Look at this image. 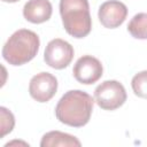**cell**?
Wrapping results in <instances>:
<instances>
[{
  "instance_id": "cell-1",
  "label": "cell",
  "mask_w": 147,
  "mask_h": 147,
  "mask_svg": "<svg viewBox=\"0 0 147 147\" xmlns=\"http://www.w3.org/2000/svg\"><path fill=\"white\" fill-rule=\"evenodd\" d=\"M93 98L80 90L65 92L55 107L56 118L69 126L82 127L86 125L93 111Z\"/></svg>"
},
{
  "instance_id": "cell-2",
  "label": "cell",
  "mask_w": 147,
  "mask_h": 147,
  "mask_svg": "<svg viewBox=\"0 0 147 147\" xmlns=\"http://www.w3.org/2000/svg\"><path fill=\"white\" fill-rule=\"evenodd\" d=\"M39 37L28 29L15 31L2 47V57L11 65H22L30 62L38 53Z\"/></svg>"
},
{
  "instance_id": "cell-3",
  "label": "cell",
  "mask_w": 147,
  "mask_h": 147,
  "mask_svg": "<svg viewBox=\"0 0 147 147\" xmlns=\"http://www.w3.org/2000/svg\"><path fill=\"white\" fill-rule=\"evenodd\" d=\"M62 24L74 38L86 37L92 29V18L87 0H60Z\"/></svg>"
},
{
  "instance_id": "cell-4",
  "label": "cell",
  "mask_w": 147,
  "mask_h": 147,
  "mask_svg": "<svg viewBox=\"0 0 147 147\" xmlns=\"http://www.w3.org/2000/svg\"><path fill=\"white\" fill-rule=\"evenodd\" d=\"M126 91L117 80H105L94 90L96 105L105 110H115L126 101Z\"/></svg>"
},
{
  "instance_id": "cell-5",
  "label": "cell",
  "mask_w": 147,
  "mask_h": 147,
  "mask_svg": "<svg viewBox=\"0 0 147 147\" xmlns=\"http://www.w3.org/2000/svg\"><path fill=\"white\" fill-rule=\"evenodd\" d=\"M74 47L68 41L61 38H55L47 44L44 53V60L51 68L60 70L70 64L74 59Z\"/></svg>"
},
{
  "instance_id": "cell-6",
  "label": "cell",
  "mask_w": 147,
  "mask_h": 147,
  "mask_svg": "<svg viewBox=\"0 0 147 147\" xmlns=\"http://www.w3.org/2000/svg\"><path fill=\"white\" fill-rule=\"evenodd\" d=\"M103 72L101 62L92 55H83L79 57L72 69L74 77L77 82L85 85H91L98 82Z\"/></svg>"
},
{
  "instance_id": "cell-7",
  "label": "cell",
  "mask_w": 147,
  "mask_h": 147,
  "mask_svg": "<svg viewBox=\"0 0 147 147\" xmlns=\"http://www.w3.org/2000/svg\"><path fill=\"white\" fill-rule=\"evenodd\" d=\"M57 91V79L49 72L34 75L29 84V93L38 102L49 101Z\"/></svg>"
},
{
  "instance_id": "cell-8",
  "label": "cell",
  "mask_w": 147,
  "mask_h": 147,
  "mask_svg": "<svg viewBox=\"0 0 147 147\" xmlns=\"http://www.w3.org/2000/svg\"><path fill=\"white\" fill-rule=\"evenodd\" d=\"M98 16L105 28L116 29L124 23L127 16V8L118 0H108L99 7Z\"/></svg>"
},
{
  "instance_id": "cell-9",
  "label": "cell",
  "mask_w": 147,
  "mask_h": 147,
  "mask_svg": "<svg viewBox=\"0 0 147 147\" xmlns=\"http://www.w3.org/2000/svg\"><path fill=\"white\" fill-rule=\"evenodd\" d=\"M52 3L49 0H29L23 7V16L33 24L48 21L52 16Z\"/></svg>"
},
{
  "instance_id": "cell-10",
  "label": "cell",
  "mask_w": 147,
  "mask_h": 147,
  "mask_svg": "<svg viewBox=\"0 0 147 147\" xmlns=\"http://www.w3.org/2000/svg\"><path fill=\"white\" fill-rule=\"evenodd\" d=\"M80 145L82 142L75 136H71L69 133H64L61 131H49L42 136L40 141L41 147H56V146L79 147Z\"/></svg>"
},
{
  "instance_id": "cell-11",
  "label": "cell",
  "mask_w": 147,
  "mask_h": 147,
  "mask_svg": "<svg viewBox=\"0 0 147 147\" xmlns=\"http://www.w3.org/2000/svg\"><path fill=\"white\" fill-rule=\"evenodd\" d=\"M127 31L133 38L147 39V13L136 14L127 24Z\"/></svg>"
},
{
  "instance_id": "cell-12",
  "label": "cell",
  "mask_w": 147,
  "mask_h": 147,
  "mask_svg": "<svg viewBox=\"0 0 147 147\" xmlns=\"http://www.w3.org/2000/svg\"><path fill=\"white\" fill-rule=\"evenodd\" d=\"M131 86L137 96L147 99V70L136 74L131 80Z\"/></svg>"
},
{
  "instance_id": "cell-13",
  "label": "cell",
  "mask_w": 147,
  "mask_h": 147,
  "mask_svg": "<svg viewBox=\"0 0 147 147\" xmlns=\"http://www.w3.org/2000/svg\"><path fill=\"white\" fill-rule=\"evenodd\" d=\"M0 118H1V138L10 133L15 125V118L10 110L5 107H0Z\"/></svg>"
},
{
  "instance_id": "cell-14",
  "label": "cell",
  "mask_w": 147,
  "mask_h": 147,
  "mask_svg": "<svg viewBox=\"0 0 147 147\" xmlns=\"http://www.w3.org/2000/svg\"><path fill=\"white\" fill-rule=\"evenodd\" d=\"M17 144H20V145H24V146H29V144H26V142H24V141H17V140H15V141H11V142H7V144L5 145V147L13 146V145H17Z\"/></svg>"
},
{
  "instance_id": "cell-15",
  "label": "cell",
  "mask_w": 147,
  "mask_h": 147,
  "mask_svg": "<svg viewBox=\"0 0 147 147\" xmlns=\"http://www.w3.org/2000/svg\"><path fill=\"white\" fill-rule=\"evenodd\" d=\"M3 2H9V3H13V2H17L18 0H2Z\"/></svg>"
}]
</instances>
